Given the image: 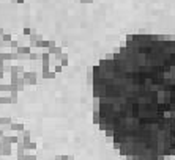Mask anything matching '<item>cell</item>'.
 I'll list each match as a JSON object with an SVG mask.
<instances>
[{
    "instance_id": "1",
    "label": "cell",
    "mask_w": 175,
    "mask_h": 160,
    "mask_svg": "<svg viewBox=\"0 0 175 160\" xmlns=\"http://www.w3.org/2000/svg\"><path fill=\"white\" fill-rule=\"evenodd\" d=\"M98 126L130 160L175 155V39L130 35L93 68Z\"/></svg>"
}]
</instances>
